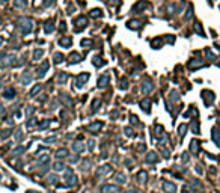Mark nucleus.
Here are the masks:
<instances>
[{
    "label": "nucleus",
    "instance_id": "nucleus-3",
    "mask_svg": "<svg viewBox=\"0 0 220 193\" xmlns=\"http://www.w3.org/2000/svg\"><path fill=\"white\" fill-rule=\"evenodd\" d=\"M86 26H87V20H86L85 15H80V17H77V18L74 20V30H75V32L83 30Z\"/></svg>",
    "mask_w": 220,
    "mask_h": 193
},
{
    "label": "nucleus",
    "instance_id": "nucleus-4",
    "mask_svg": "<svg viewBox=\"0 0 220 193\" xmlns=\"http://www.w3.org/2000/svg\"><path fill=\"white\" fill-rule=\"evenodd\" d=\"M89 80V73H82L75 77V87L77 89H82V87L86 85V82Z\"/></svg>",
    "mask_w": 220,
    "mask_h": 193
},
{
    "label": "nucleus",
    "instance_id": "nucleus-59",
    "mask_svg": "<svg viewBox=\"0 0 220 193\" xmlns=\"http://www.w3.org/2000/svg\"><path fill=\"white\" fill-rule=\"evenodd\" d=\"M3 42H5V39H3L2 36H0V48H2V45H3Z\"/></svg>",
    "mask_w": 220,
    "mask_h": 193
},
{
    "label": "nucleus",
    "instance_id": "nucleus-20",
    "mask_svg": "<svg viewBox=\"0 0 220 193\" xmlns=\"http://www.w3.org/2000/svg\"><path fill=\"white\" fill-rule=\"evenodd\" d=\"M92 62H94V65H95V66H98V68H101V66H104V65H105V60H104L103 57H98V56H95Z\"/></svg>",
    "mask_w": 220,
    "mask_h": 193
},
{
    "label": "nucleus",
    "instance_id": "nucleus-43",
    "mask_svg": "<svg viewBox=\"0 0 220 193\" xmlns=\"http://www.w3.org/2000/svg\"><path fill=\"white\" fill-rule=\"evenodd\" d=\"M115 190H116L115 186H105V187H103V192H115Z\"/></svg>",
    "mask_w": 220,
    "mask_h": 193
},
{
    "label": "nucleus",
    "instance_id": "nucleus-21",
    "mask_svg": "<svg viewBox=\"0 0 220 193\" xmlns=\"http://www.w3.org/2000/svg\"><path fill=\"white\" fill-rule=\"evenodd\" d=\"M195 32L199 35V36L205 38V32H204V29H202V24H200V23H196V24H195Z\"/></svg>",
    "mask_w": 220,
    "mask_h": 193
},
{
    "label": "nucleus",
    "instance_id": "nucleus-54",
    "mask_svg": "<svg viewBox=\"0 0 220 193\" xmlns=\"http://www.w3.org/2000/svg\"><path fill=\"white\" fill-rule=\"evenodd\" d=\"M50 124V121H45V122H42V124H41V128H45L47 125Z\"/></svg>",
    "mask_w": 220,
    "mask_h": 193
},
{
    "label": "nucleus",
    "instance_id": "nucleus-55",
    "mask_svg": "<svg viewBox=\"0 0 220 193\" xmlns=\"http://www.w3.org/2000/svg\"><path fill=\"white\" fill-rule=\"evenodd\" d=\"M54 137H48V139H45V143H50V142H54Z\"/></svg>",
    "mask_w": 220,
    "mask_h": 193
},
{
    "label": "nucleus",
    "instance_id": "nucleus-60",
    "mask_svg": "<svg viewBox=\"0 0 220 193\" xmlns=\"http://www.w3.org/2000/svg\"><path fill=\"white\" fill-rule=\"evenodd\" d=\"M26 193H39V192H33V190H29V192H26Z\"/></svg>",
    "mask_w": 220,
    "mask_h": 193
},
{
    "label": "nucleus",
    "instance_id": "nucleus-48",
    "mask_svg": "<svg viewBox=\"0 0 220 193\" xmlns=\"http://www.w3.org/2000/svg\"><path fill=\"white\" fill-rule=\"evenodd\" d=\"M186 130H187V127L186 125H181L179 127V133H181V136L184 137V134H186Z\"/></svg>",
    "mask_w": 220,
    "mask_h": 193
},
{
    "label": "nucleus",
    "instance_id": "nucleus-30",
    "mask_svg": "<svg viewBox=\"0 0 220 193\" xmlns=\"http://www.w3.org/2000/svg\"><path fill=\"white\" fill-rule=\"evenodd\" d=\"M146 162H148V163H155V162H157V154H155V152H149Z\"/></svg>",
    "mask_w": 220,
    "mask_h": 193
},
{
    "label": "nucleus",
    "instance_id": "nucleus-11",
    "mask_svg": "<svg viewBox=\"0 0 220 193\" xmlns=\"http://www.w3.org/2000/svg\"><path fill=\"white\" fill-rule=\"evenodd\" d=\"M82 59H83V57H82V55L75 51V53H71V56H69V60H68V64H69V65L78 64V62H82Z\"/></svg>",
    "mask_w": 220,
    "mask_h": 193
},
{
    "label": "nucleus",
    "instance_id": "nucleus-24",
    "mask_svg": "<svg viewBox=\"0 0 220 193\" xmlns=\"http://www.w3.org/2000/svg\"><path fill=\"white\" fill-rule=\"evenodd\" d=\"M128 27H130V29H140V27H142V21H139V20L130 21V23H128Z\"/></svg>",
    "mask_w": 220,
    "mask_h": 193
},
{
    "label": "nucleus",
    "instance_id": "nucleus-34",
    "mask_svg": "<svg viewBox=\"0 0 220 193\" xmlns=\"http://www.w3.org/2000/svg\"><path fill=\"white\" fill-rule=\"evenodd\" d=\"M64 169H65V164H64V163H60V162L54 163V171L60 172V171H64Z\"/></svg>",
    "mask_w": 220,
    "mask_h": 193
},
{
    "label": "nucleus",
    "instance_id": "nucleus-37",
    "mask_svg": "<svg viewBox=\"0 0 220 193\" xmlns=\"http://www.w3.org/2000/svg\"><path fill=\"white\" fill-rule=\"evenodd\" d=\"M119 87H121V89H122V91H125V89H128V82L125 80V78H122V80H121V85H119Z\"/></svg>",
    "mask_w": 220,
    "mask_h": 193
},
{
    "label": "nucleus",
    "instance_id": "nucleus-39",
    "mask_svg": "<svg viewBox=\"0 0 220 193\" xmlns=\"http://www.w3.org/2000/svg\"><path fill=\"white\" fill-rule=\"evenodd\" d=\"M115 180H116L118 183H125V175L119 172V173L116 175V178H115Z\"/></svg>",
    "mask_w": 220,
    "mask_h": 193
},
{
    "label": "nucleus",
    "instance_id": "nucleus-31",
    "mask_svg": "<svg viewBox=\"0 0 220 193\" xmlns=\"http://www.w3.org/2000/svg\"><path fill=\"white\" fill-rule=\"evenodd\" d=\"M205 55H207V57H208L210 60H216V59H217V56H216L210 48H205Z\"/></svg>",
    "mask_w": 220,
    "mask_h": 193
},
{
    "label": "nucleus",
    "instance_id": "nucleus-18",
    "mask_svg": "<svg viewBox=\"0 0 220 193\" xmlns=\"http://www.w3.org/2000/svg\"><path fill=\"white\" fill-rule=\"evenodd\" d=\"M44 32L45 33H51V32H54V24H53L51 20H48L45 24H44Z\"/></svg>",
    "mask_w": 220,
    "mask_h": 193
},
{
    "label": "nucleus",
    "instance_id": "nucleus-16",
    "mask_svg": "<svg viewBox=\"0 0 220 193\" xmlns=\"http://www.w3.org/2000/svg\"><path fill=\"white\" fill-rule=\"evenodd\" d=\"M163 189L168 192V193H175V190H177L175 184H172V183H169V181H164V183H163Z\"/></svg>",
    "mask_w": 220,
    "mask_h": 193
},
{
    "label": "nucleus",
    "instance_id": "nucleus-2",
    "mask_svg": "<svg viewBox=\"0 0 220 193\" xmlns=\"http://www.w3.org/2000/svg\"><path fill=\"white\" fill-rule=\"evenodd\" d=\"M48 68H50V62L48 60H42V62L38 65V68H36V77L38 78H44L45 74H47V71H48Z\"/></svg>",
    "mask_w": 220,
    "mask_h": 193
},
{
    "label": "nucleus",
    "instance_id": "nucleus-8",
    "mask_svg": "<svg viewBox=\"0 0 220 193\" xmlns=\"http://www.w3.org/2000/svg\"><path fill=\"white\" fill-rule=\"evenodd\" d=\"M202 95H204V103L207 104V106H211L214 101V94L211 91H204L202 92Z\"/></svg>",
    "mask_w": 220,
    "mask_h": 193
},
{
    "label": "nucleus",
    "instance_id": "nucleus-40",
    "mask_svg": "<svg viewBox=\"0 0 220 193\" xmlns=\"http://www.w3.org/2000/svg\"><path fill=\"white\" fill-rule=\"evenodd\" d=\"M151 45H152V48H157V47H160V45H161V39H152Z\"/></svg>",
    "mask_w": 220,
    "mask_h": 193
},
{
    "label": "nucleus",
    "instance_id": "nucleus-28",
    "mask_svg": "<svg viewBox=\"0 0 220 193\" xmlns=\"http://www.w3.org/2000/svg\"><path fill=\"white\" fill-rule=\"evenodd\" d=\"M193 17V6L191 5H189V8H187V12H186V15H184V20L186 21H189L190 18Z\"/></svg>",
    "mask_w": 220,
    "mask_h": 193
},
{
    "label": "nucleus",
    "instance_id": "nucleus-9",
    "mask_svg": "<svg viewBox=\"0 0 220 193\" xmlns=\"http://www.w3.org/2000/svg\"><path fill=\"white\" fill-rule=\"evenodd\" d=\"M207 64L204 62V60H200V59H191L190 62H189V68L190 69H198V68H202V66H205Z\"/></svg>",
    "mask_w": 220,
    "mask_h": 193
},
{
    "label": "nucleus",
    "instance_id": "nucleus-12",
    "mask_svg": "<svg viewBox=\"0 0 220 193\" xmlns=\"http://www.w3.org/2000/svg\"><path fill=\"white\" fill-rule=\"evenodd\" d=\"M109 83H110V76H109V74L100 76V78H98V86H100V87H105Z\"/></svg>",
    "mask_w": 220,
    "mask_h": 193
},
{
    "label": "nucleus",
    "instance_id": "nucleus-36",
    "mask_svg": "<svg viewBox=\"0 0 220 193\" xmlns=\"http://www.w3.org/2000/svg\"><path fill=\"white\" fill-rule=\"evenodd\" d=\"M24 151H26V148H24V146H20V148H17V150L12 151V155H20V154L24 152Z\"/></svg>",
    "mask_w": 220,
    "mask_h": 193
},
{
    "label": "nucleus",
    "instance_id": "nucleus-29",
    "mask_svg": "<svg viewBox=\"0 0 220 193\" xmlns=\"http://www.w3.org/2000/svg\"><path fill=\"white\" fill-rule=\"evenodd\" d=\"M53 60H54L56 65H59V64L64 60V55H62V53H54V56H53Z\"/></svg>",
    "mask_w": 220,
    "mask_h": 193
},
{
    "label": "nucleus",
    "instance_id": "nucleus-58",
    "mask_svg": "<svg viewBox=\"0 0 220 193\" xmlns=\"http://www.w3.org/2000/svg\"><path fill=\"white\" fill-rule=\"evenodd\" d=\"M69 162H71V163H77V162H78V157L75 155L74 159H69Z\"/></svg>",
    "mask_w": 220,
    "mask_h": 193
},
{
    "label": "nucleus",
    "instance_id": "nucleus-63",
    "mask_svg": "<svg viewBox=\"0 0 220 193\" xmlns=\"http://www.w3.org/2000/svg\"><path fill=\"white\" fill-rule=\"evenodd\" d=\"M219 8H220V6H219Z\"/></svg>",
    "mask_w": 220,
    "mask_h": 193
},
{
    "label": "nucleus",
    "instance_id": "nucleus-15",
    "mask_svg": "<svg viewBox=\"0 0 220 193\" xmlns=\"http://www.w3.org/2000/svg\"><path fill=\"white\" fill-rule=\"evenodd\" d=\"M140 107H142V110L143 112H146V113H149V112H151V101H149V100H142V101H140Z\"/></svg>",
    "mask_w": 220,
    "mask_h": 193
},
{
    "label": "nucleus",
    "instance_id": "nucleus-10",
    "mask_svg": "<svg viewBox=\"0 0 220 193\" xmlns=\"http://www.w3.org/2000/svg\"><path fill=\"white\" fill-rule=\"evenodd\" d=\"M71 44H73V38L71 36H62L59 39V45L62 47V48H69L71 47Z\"/></svg>",
    "mask_w": 220,
    "mask_h": 193
},
{
    "label": "nucleus",
    "instance_id": "nucleus-51",
    "mask_svg": "<svg viewBox=\"0 0 220 193\" xmlns=\"http://www.w3.org/2000/svg\"><path fill=\"white\" fill-rule=\"evenodd\" d=\"M193 131H196V134H199V124H193Z\"/></svg>",
    "mask_w": 220,
    "mask_h": 193
},
{
    "label": "nucleus",
    "instance_id": "nucleus-1",
    "mask_svg": "<svg viewBox=\"0 0 220 193\" xmlns=\"http://www.w3.org/2000/svg\"><path fill=\"white\" fill-rule=\"evenodd\" d=\"M17 26H18V29L21 30L23 35H29L33 30V20L30 17H20L17 20Z\"/></svg>",
    "mask_w": 220,
    "mask_h": 193
},
{
    "label": "nucleus",
    "instance_id": "nucleus-17",
    "mask_svg": "<svg viewBox=\"0 0 220 193\" xmlns=\"http://www.w3.org/2000/svg\"><path fill=\"white\" fill-rule=\"evenodd\" d=\"M27 6V0H14V8L17 9H24Z\"/></svg>",
    "mask_w": 220,
    "mask_h": 193
},
{
    "label": "nucleus",
    "instance_id": "nucleus-49",
    "mask_svg": "<svg viewBox=\"0 0 220 193\" xmlns=\"http://www.w3.org/2000/svg\"><path fill=\"white\" fill-rule=\"evenodd\" d=\"M15 139H17V140H21V139H23V133H21V130H18V131H17Z\"/></svg>",
    "mask_w": 220,
    "mask_h": 193
},
{
    "label": "nucleus",
    "instance_id": "nucleus-42",
    "mask_svg": "<svg viewBox=\"0 0 220 193\" xmlns=\"http://www.w3.org/2000/svg\"><path fill=\"white\" fill-rule=\"evenodd\" d=\"M3 134H0V137L2 139H6V137H9L11 136V130H5V131H2Z\"/></svg>",
    "mask_w": 220,
    "mask_h": 193
},
{
    "label": "nucleus",
    "instance_id": "nucleus-35",
    "mask_svg": "<svg viewBox=\"0 0 220 193\" xmlns=\"http://www.w3.org/2000/svg\"><path fill=\"white\" fill-rule=\"evenodd\" d=\"M190 150H191L193 152H198V150H199V143H198V142H195V140H193V142L190 143Z\"/></svg>",
    "mask_w": 220,
    "mask_h": 193
},
{
    "label": "nucleus",
    "instance_id": "nucleus-22",
    "mask_svg": "<svg viewBox=\"0 0 220 193\" xmlns=\"http://www.w3.org/2000/svg\"><path fill=\"white\" fill-rule=\"evenodd\" d=\"M44 56V48H36L33 51V60H39Z\"/></svg>",
    "mask_w": 220,
    "mask_h": 193
},
{
    "label": "nucleus",
    "instance_id": "nucleus-27",
    "mask_svg": "<svg viewBox=\"0 0 220 193\" xmlns=\"http://www.w3.org/2000/svg\"><path fill=\"white\" fill-rule=\"evenodd\" d=\"M65 157H68V151L65 150H57L56 151V159H65Z\"/></svg>",
    "mask_w": 220,
    "mask_h": 193
},
{
    "label": "nucleus",
    "instance_id": "nucleus-13",
    "mask_svg": "<svg viewBox=\"0 0 220 193\" xmlns=\"http://www.w3.org/2000/svg\"><path fill=\"white\" fill-rule=\"evenodd\" d=\"M14 60H15V55H12V53H9V55L3 56V62H2V66L12 65V64H14Z\"/></svg>",
    "mask_w": 220,
    "mask_h": 193
},
{
    "label": "nucleus",
    "instance_id": "nucleus-19",
    "mask_svg": "<svg viewBox=\"0 0 220 193\" xmlns=\"http://www.w3.org/2000/svg\"><path fill=\"white\" fill-rule=\"evenodd\" d=\"M66 80H68V74L66 73H59L57 74V83L59 85H65Z\"/></svg>",
    "mask_w": 220,
    "mask_h": 193
},
{
    "label": "nucleus",
    "instance_id": "nucleus-5",
    "mask_svg": "<svg viewBox=\"0 0 220 193\" xmlns=\"http://www.w3.org/2000/svg\"><path fill=\"white\" fill-rule=\"evenodd\" d=\"M146 8H148V2H146V0H139V2L133 6V9H131V11H133L134 14H139V12H142L143 9H146Z\"/></svg>",
    "mask_w": 220,
    "mask_h": 193
},
{
    "label": "nucleus",
    "instance_id": "nucleus-44",
    "mask_svg": "<svg viewBox=\"0 0 220 193\" xmlns=\"http://www.w3.org/2000/svg\"><path fill=\"white\" fill-rule=\"evenodd\" d=\"M54 5V0H44V6L48 8V6H53Z\"/></svg>",
    "mask_w": 220,
    "mask_h": 193
},
{
    "label": "nucleus",
    "instance_id": "nucleus-33",
    "mask_svg": "<svg viewBox=\"0 0 220 193\" xmlns=\"http://www.w3.org/2000/svg\"><path fill=\"white\" fill-rule=\"evenodd\" d=\"M73 150H74L75 152H82V151L85 150V146H83V143H74V145H73Z\"/></svg>",
    "mask_w": 220,
    "mask_h": 193
},
{
    "label": "nucleus",
    "instance_id": "nucleus-56",
    "mask_svg": "<svg viewBox=\"0 0 220 193\" xmlns=\"http://www.w3.org/2000/svg\"><path fill=\"white\" fill-rule=\"evenodd\" d=\"M94 145H95L94 140H89V150H94Z\"/></svg>",
    "mask_w": 220,
    "mask_h": 193
},
{
    "label": "nucleus",
    "instance_id": "nucleus-61",
    "mask_svg": "<svg viewBox=\"0 0 220 193\" xmlns=\"http://www.w3.org/2000/svg\"><path fill=\"white\" fill-rule=\"evenodd\" d=\"M127 193H136V192H127Z\"/></svg>",
    "mask_w": 220,
    "mask_h": 193
},
{
    "label": "nucleus",
    "instance_id": "nucleus-46",
    "mask_svg": "<svg viewBox=\"0 0 220 193\" xmlns=\"http://www.w3.org/2000/svg\"><path fill=\"white\" fill-rule=\"evenodd\" d=\"M47 157H48V155H41L39 160H38V164H42L44 162H47Z\"/></svg>",
    "mask_w": 220,
    "mask_h": 193
},
{
    "label": "nucleus",
    "instance_id": "nucleus-26",
    "mask_svg": "<svg viewBox=\"0 0 220 193\" xmlns=\"http://www.w3.org/2000/svg\"><path fill=\"white\" fill-rule=\"evenodd\" d=\"M41 89H42V85H35L33 87H32V91H30V96H35V95H36V94H39L41 92Z\"/></svg>",
    "mask_w": 220,
    "mask_h": 193
},
{
    "label": "nucleus",
    "instance_id": "nucleus-62",
    "mask_svg": "<svg viewBox=\"0 0 220 193\" xmlns=\"http://www.w3.org/2000/svg\"><path fill=\"white\" fill-rule=\"evenodd\" d=\"M0 2H6V0H0Z\"/></svg>",
    "mask_w": 220,
    "mask_h": 193
},
{
    "label": "nucleus",
    "instance_id": "nucleus-41",
    "mask_svg": "<svg viewBox=\"0 0 220 193\" xmlns=\"http://www.w3.org/2000/svg\"><path fill=\"white\" fill-rule=\"evenodd\" d=\"M170 96H172V101H178L179 100V94L177 91H172L170 92Z\"/></svg>",
    "mask_w": 220,
    "mask_h": 193
},
{
    "label": "nucleus",
    "instance_id": "nucleus-57",
    "mask_svg": "<svg viewBox=\"0 0 220 193\" xmlns=\"http://www.w3.org/2000/svg\"><path fill=\"white\" fill-rule=\"evenodd\" d=\"M32 125H35V119H30V121L27 122V127H32Z\"/></svg>",
    "mask_w": 220,
    "mask_h": 193
},
{
    "label": "nucleus",
    "instance_id": "nucleus-38",
    "mask_svg": "<svg viewBox=\"0 0 220 193\" xmlns=\"http://www.w3.org/2000/svg\"><path fill=\"white\" fill-rule=\"evenodd\" d=\"M109 171H110V166H103V168H100V171H98V175H104Z\"/></svg>",
    "mask_w": 220,
    "mask_h": 193
},
{
    "label": "nucleus",
    "instance_id": "nucleus-53",
    "mask_svg": "<svg viewBox=\"0 0 220 193\" xmlns=\"http://www.w3.org/2000/svg\"><path fill=\"white\" fill-rule=\"evenodd\" d=\"M137 116H134V115H131V122H134V124H137Z\"/></svg>",
    "mask_w": 220,
    "mask_h": 193
},
{
    "label": "nucleus",
    "instance_id": "nucleus-45",
    "mask_svg": "<svg viewBox=\"0 0 220 193\" xmlns=\"http://www.w3.org/2000/svg\"><path fill=\"white\" fill-rule=\"evenodd\" d=\"M124 133H125L127 136H130V137H131V136H133V130H131L130 127H127V128L124 130Z\"/></svg>",
    "mask_w": 220,
    "mask_h": 193
},
{
    "label": "nucleus",
    "instance_id": "nucleus-25",
    "mask_svg": "<svg viewBox=\"0 0 220 193\" xmlns=\"http://www.w3.org/2000/svg\"><path fill=\"white\" fill-rule=\"evenodd\" d=\"M89 15H91V17H94V18H96V17H98V18H101V17H103L104 14H103V11H101V9H96V8H95V9H92V11L89 12Z\"/></svg>",
    "mask_w": 220,
    "mask_h": 193
},
{
    "label": "nucleus",
    "instance_id": "nucleus-23",
    "mask_svg": "<svg viewBox=\"0 0 220 193\" xmlns=\"http://www.w3.org/2000/svg\"><path fill=\"white\" fill-rule=\"evenodd\" d=\"M101 127H103V122H94V124L87 125V130L89 131H96V130H100Z\"/></svg>",
    "mask_w": 220,
    "mask_h": 193
},
{
    "label": "nucleus",
    "instance_id": "nucleus-47",
    "mask_svg": "<svg viewBox=\"0 0 220 193\" xmlns=\"http://www.w3.org/2000/svg\"><path fill=\"white\" fill-rule=\"evenodd\" d=\"M33 112H35V109H33L32 106H29V107H27V110H26V115H27V116H30Z\"/></svg>",
    "mask_w": 220,
    "mask_h": 193
},
{
    "label": "nucleus",
    "instance_id": "nucleus-52",
    "mask_svg": "<svg viewBox=\"0 0 220 193\" xmlns=\"http://www.w3.org/2000/svg\"><path fill=\"white\" fill-rule=\"evenodd\" d=\"M181 159H182L184 162H187V160H189V154H187V152H184V154L181 155Z\"/></svg>",
    "mask_w": 220,
    "mask_h": 193
},
{
    "label": "nucleus",
    "instance_id": "nucleus-32",
    "mask_svg": "<svg viewBox=\"0 0 220 193\" xmlns=\"http://www.w3.org/2000/svg\"><path fill=\"white\" fill-rule=\"evenodd\" d=\"M94 45V41L92 39H83L82 41V47H87V48H91Z\"/></svg>",
    "mask_w": 220,
    "mask_h": 193
},
{
    "label": "nucleus",
    "instance_id": "nucleus-7",
    "mask_svg": "<svg viewBox=\"0 0 220 193\" xmlns=\"http://www.w3.org/2000/svg\"><path fill=\"white\" fill-rule=\"evenodd\" d=\"M32 78H33V76L29 73V71H24V73H21V76H20V83L21 85H30V82H32Z\"/></svg>",
    "mask_w": 220,
    "mask_h": 193
},
{
    "label": "nucleus",
    "instance_id": "nucleus-50",
    "mask_svg": "<svg viewBox=\"0 0 220 193\" xmlns=\"http://www.w3.org/2000/svg\"><path fill=\"white\" fill-rule=\"evenodd\" d=\"M101 106V101L100 100H95L94 101V110H96V107H100Z\"/></svg>",
    "mask_w": 220,
    "mask_h": 193
},
{
    "label": "nucleus",
    "instance_id": "nucleus-6",
    "mask_svg": "<svg viewBox=\"0 0 220 193\" xmlns=\"http://www.w3.org/2000/svg\"><path fill=\"white\" fill-rule=\"evenodd\" d=\"M154 89V85H152V82L151 80H149V78H145V80L142 82V92L143 94H149V92H151Z\"/></svg>",
    "mask_w": 220,
    "mask_h": 193
},
{
    "label": "nucleus",
    "instance_id": "nucleus-14",
    "mask_svg": "<svg viewBox=\"0 0 220 193\" xmlns=\"http://www.w3.org/2000/svg\"><path fill=\"white\" fill-rule=\"evenodd\" d=\"M14 96H15V89H14V87H6V89L3 91V98L12 100Z\"/></svg>",
    "mask_w": 220,
    "mask_h": 193
}]
</instances>
